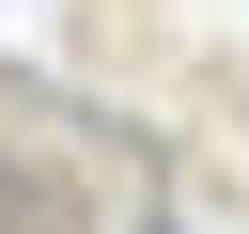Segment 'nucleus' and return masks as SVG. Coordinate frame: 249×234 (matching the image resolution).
Instances as JSON below:
<instances>
[{"mask_svg":"<svg viewBox=\"0 0 249 234\" xmlns=\"http://www.w3.org/2000/svg\"><path fill=\"white\" fill-rule=\"evenodd\" d=\"M0 218H16V156H0Z\"/></svg>","mask_w":249,"mask_h":234,"instance_id":"1","label":"nucleus"},{"mask_svg":"<svg viewBox=\"0 0 249 234\" xmlns=\"http://www.w3.org/2000/svg\"><path fill=\"white\" fill-rule=\"evenodd\" d=\"M140 234H187V218H140Z\"/></svg>","mask_w":249,"mask_h":234,"instance_id":"2","label":"nucleus"}]
</instances>
